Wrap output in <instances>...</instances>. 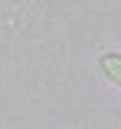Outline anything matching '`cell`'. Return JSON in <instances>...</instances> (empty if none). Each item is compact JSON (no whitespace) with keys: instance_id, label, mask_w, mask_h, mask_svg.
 I'll return each instance as SVG.
<instances>
[{"instance_id":"cell-1","label":"cell","mask_w":121,"mask_h":129,"mask_svg":"<svg viewBox=\"0 0 121 129\" xmlns=\"http://www.w3.org/2000/svg\"><path fill=\"white\" fill-rule=\"evenodd\" d=\"M100 70H102V75L108 81L121 86V54H105L100 59Z\"/></svg>"}]
</instances>
